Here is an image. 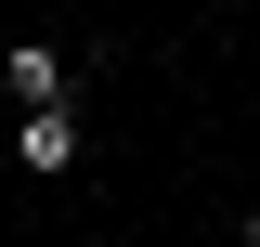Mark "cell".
<instances>
[{"label": "cell", "mask_w": 260, "mask_h": 247, "mask_svg": "<svg viewBox=\"0 0 260 247\" xmlns=\"http://www.w3.org/2000/svg\"><path fill=\"white\" fill-rule=\"evenodd\" d=\"M13 169H26V182H65V169H78V104H26V117H13Z\"/></svg>", "instance_id": "1"}, {"label": "cell", "mask_w": 260, "mask_h": 247, "mask_svg": "<svg viewBox=\"0 0 260 247\" xmlns=\"http://www.w3.org/2000/svg\"><path fill=\"white\" fill-rule=\"evenodd\" d=\"M247 52H260V26H247Z\"/></svg>", "instance_id": "3"}, {"label": "cell", "mask_w": 260, "mask_h": 247, "mask_svg": "<svg viewBox=\"0 0 260 247\" xmlns=\"http://www.w3.org/2000/svg\"><path fill=\"white\" fill-rule=\"evenodd\" d=\"M0 91H13V117H26V104H65L78 78H65V52H52V39H13V52H0Z\"/></svg>", "instance_id": "2"}]
</instances>
